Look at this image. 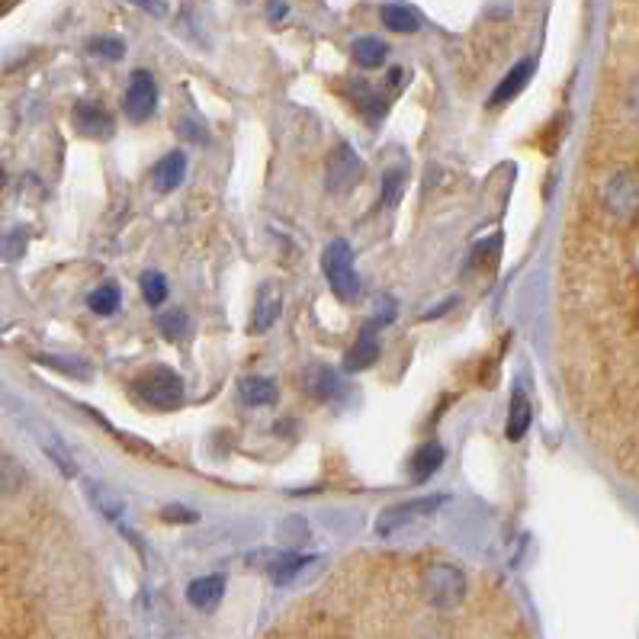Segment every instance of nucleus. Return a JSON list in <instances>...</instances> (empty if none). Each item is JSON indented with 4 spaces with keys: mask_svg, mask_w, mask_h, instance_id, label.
<instances>
[{
    "mask_svg": "<svg viewBox=\"0 0 639 639\" xmlns=\"http://www.w3.org/2000/svg\"><path fill=\"white\" fill-rule=\"evenodd\" d=\"M135 395H139L142 402H148L151 408H164V412H174V408L184 405L187 399V389H184V379H180L174 370L158 367L145 376H139L132 383Z\"/></svg>",
    "mask_w": 639,
    "mask_h": 639,
    "instance_id": "f257e3e1",
    "label": "nucleus"
},
{
    "mask_svg": "<svg viewBox=\"0 0 639 639\" xmlns=\"http://www.w3.org/2000/svg\"><path fill=\"white\" fill-rule=\"evenodd\" d=\"M322 270H325V277L334 289V296L344 299V302L360 299L363 286H360V277L354 270V254H351V245H347V241H331L322 254Z\"/></svg>",
    "mask_w": 639,
    "mask_h": 639,
    "instance_id": "f03ea898",
    "label": "nucleus"
},
{
    "mask_svg": "<svg viewBox=\"0 0 639 639\" xmlns=\"http://www.w3.org/2000/svg\"><path fill=\"white\" fill-rule=\"evenodd\" d=\"M424 595L440 611H453L466 601V575L456 566H431L424 575Z\"/></svg>",
    "mask_w": 639,
    "mask_h": 639,
    "instance_id": "7ed1b4c3",
    "label": "nucleus"
},
{
    "mask_svg": "<svg viewBox=\"0 0 639 639\" xmlns=\"http://www.w3.org/2000/svg\"><path fill=\"white\" fill-rule=\"evenodd\" d=\"M444 501H447V495H431V498H418V501H402V505H392V508H386L383 514H379L376 530L383 537H389L402 524H412V521H418V517H431L440 505H444Z\"/></svg>",
    "mask_w": 639,
    "mask_h": 639,
    "instance_id": "20e7f679",
    "label": "nucleus"
},
{
    "mask_svg": "<svg viewBox=\"0 0 639 639\" xmlns=\"http://www.w3.org/2000/svg\"><path fill=\"white\" fill-rule=\"evenodd\" d=\"M158 106V84L151 78V71H135L129 90H126V113L132 123H145Z\"/></svg>",
    "mask_w": 639,
    "mask_h": 639,
    "instance_id": "39448f33",
    "label": "nucleus"
},
{
    "mask_svg": "<svg viewBox=\"0 0 639 639\" xmlns=\"http://www.w3.org/2000/svg\"><path fill=\"white\" fill-rule=\"evenodd\" d=\"M71 119H74V126H78V132L90 135V139H110L116 132V119L97 103H78Z\"/></svg>",
    "mask_w": 639,
    "mask_h": 639,
    "instance_id": "423d86ee",
    "label": "nucleus"
},
{
    "mask_svg": "<svg viewBox=\"0 0 639 639\" xmlns=\"http://www.w3.org/2000/svg\"><path fill=\"white\" fill-rule=\"evenodd\" d=\"M357 177H360V158L347 145H341L331 155V164H328V187L347 190V187L357 184Z\"/></svg>",
    "mask_w": 639,
    "mask_h": 639,
    "instance_id": "0eeeda50",
    "label": "nucleus"
},
{
    "mask_svg": "<svg viewBox=\"0 0 639 639\" xmlns=\"http://www.w3.org/2000/svg\"><path fill=\"white\" fill-rule=\"evenodd\" d=\"M376 360H379V338H376V328H367V331H360L357 344L344 354V370L360 373V370L373 367Z\"/></svg>",
    "mask_w": 639,
    "mask_h": 639,
    "instance_id": "6e6552de",
    "label": "nucleus"
},
{
    "mask_svg": "<svg viewBox=\"0 0 639 639\" xmlns=\"http://www.w3.org/2000/svg\"><path fill=\"white\" fill-rule=\"evenodd\" d=\"M225 595V578L222 575H203L196 578V582H190L187 588V598L193 607H200V611H212Z\"/></svg>",
    "mask_w": 639,
    "mask_h": 639,
    "instance_id": "1a4fd4ad",
    "label": "nucleus"
},
{
    "mask_svg": "<svg viewBox=\"0 0 639 639\" xmlns=\"http://www.w3.org/2000/svg\"><path fill=\"white\" fill-rule=\"evenodd\" d=\"M534 58H527V62H521V65H514L511 71H508V78L501 81L498 87H495V94H492V106H501V103H508V100H514L517 94H521V90L527 87V81L534 78Z\"/></svg>",
    "mask_w": 639,
    "mask_h": 639,
    "instance_id": "9d476101",
    "label": "nucleus"
},
{
    "mask_svg": "<svg viewBox=\"0 0 639 639\" xmlns=\"http://www.w3.org/2000/svg\"><path fill=\"white\" fill-rule=\"evenodd\" d=\"M184 177H187V158H184V151H171V155L161 158L158 167H155V187H158L161 193L177 190L180 184H184Z\"/></svg>",
    "mask_w": 639,
    "mask_h": 639,
    "instance_id": "9b49d317",
    "label": "nucleus"
},
{
    "mask_svg": "<svg viewBox=\"0 0 639 639\" xmlns=\"http://www.w3.org/2000/svg\"><path fill=\"white\" fill-rule=\"evenodd\" d=\"M447 460V450L437 444V440H431V444H424L418 453H415V460H412V479L415 482H428L440 466H444Z\"/></svg>",
    "mask_w": 639,
    "mask_h": 639,
    "instance_id": "f8f14e48",
    "label": "nucleus"
},
{
    "mask_svg": "<svg viewBox=\"0 0 639 639\" xmlns=\"http://www.w3.org/2000/svg\"><path fill=\"white\" fill-rule=\"evenodd\" d=\"M379 20H383L386 29H392V33H415V29H421L418 10H412L408 4H386L379 10Z\"/></svg>",
    "mask_w": 639,
    "mask_h": 639,
    "instance_id": "ddd939ff",
    "label": "nucleus"
},
{
    "mask_svg": "<svg viewBox=\"0 0 639 639\" xmlns=\"http://www.w3.org/2000/svg\"><path fill=\"white\" fill-rule=\"evenodd\" d=\"M241 399H245L248 405H254V408H261V405L277 402L280 392H277V383H273V379L248 376V379H241Z\"/></svg>",
    "mask_w": 639,
    "mask_h": 639,
    "instance_id": "4468645a",
    "label": "nucleus"
},
{
    "mask_svg": "<svg viewBox=\"0 0 639 639\" xmlns=\"http://www.w3.org/2000/svg\"><path fill=\"white\" fill-rule=\"evenodd\" d=\"M351 55H354V62L363 65V68H383L386 58H389V45L376 36H363V39L354 42Z\"/></svg>",
    "mask_w": 639,
    "mask_h": 639,
    "instance_id": "2eb2a0df",
    "label": "nucleus"
},
{
    "mask_svg": "<svg viewBox=\"0 0 639 639\" xmlns=\"http://www.w3.org/2000/svg\"><path fill=\"white\" fill-rule=\"evenodd\" d=\"M607 203H611L614 212L633 216V212H636V184H633V177H617L614 184L607 187Z\"/></svg>",
    "mask_w": 639,
    "mask_h": 639,
    "instance_id": "dca6fc26",
    "label": "nucleus"
},
{
    "mask_svg": "<svg viewBox=\"0 0 639 639\" xmlns=\"http://www.w3.org/2000/svg\"><path fill=\"white\" fill-rule=\"evenodd\" d=\"M530 402H527V395L524 392H514V399H511V415H508V440H521L530 428Z\"/></svg>",
    "mask_w": 639,
    "mask_h": 639,
    "instance_id": "f3484780",
    "label": "nucleus"
},
{
    "mask_svg": "<svg viewBox=\"0 0 639 639\" xmlns=\"http://www.w3.org/2000/svg\"><path fill=\"white\" fill-rule=\"evenodd\" d=\"M280 293L277 286H267L261 293V302H257V315H254V331H267L273 322L280 318Z\"/></svg>",
    "mask_w": 639,
    "mask_h": 639,
    "instance_id": "a211bd4d",
    "label": "nucleus"
},
{
    "mask_svg": "<svg viewBox=\"0 0 639 639\" xmlns=\"http://www.w3.org/2000/svg\"><path fill=\"white\" fill-rule=\"evenodd\" d=\"M306 566H312V559L286 553L270 566V575H273V582H277V585H286V582H293V578L299 575V569H306Z\"/></svg>",
    "mask_w": 639,
    "mask_h": 639,
    "instance_id": "6ab92c4d",
    "label": "nucleus"
},
{
    "mask_svg": "<svg viewBox=\"0 0 639 639\" xmlns=\"http://www.w3.org/2000/svg\"><path fill=\"white\" fill-rule=\"evenodd\" d=\"M158 328H161V334H164L167 341H180V338L187 334V328H190V318H187L184 309L161 312V315H158Z\"/></svg>",
    "mask_w": 639,
    "mask_h": 639,
    "instance_id": "aec40b11",
    "label": "nucleus"
},
{
    "mask_svg": "<svg viewBox=\"0 0 639 639\" xmlns=\"http://www.w3.org/2000/svg\"><path fill=\"white\" fill-rule=\"evenodd\" d=\"M139 286H142V296H145L148 306H155V309H158L161 302L167 299V280H164V273H158V270L142 273Z\"/></svg>",
    "mask_w": 639,
    "mask_h": 639,
    "instance_id": "412c9836",
    "label": "nucleus"
},
{
    "mask_svg": "<svg viewBox=\"0 0 639 639\" xmlns=\"http://www.w3.org/2000/svg\"><path fill=\"white\" fill-rule=\"evenodd\" d=\"M119 302H123V293H119L116 286H100V289L90 293L87 306L94 309L97 315H113L119 309Z\"/></svg>",
    "mask_w": 639,
    "mask_h": 639,
    "instance_id": "4be33fe9",
    "label": "nucleus"
},
{
    "mask_svg": "<svg viewBox=\"0 0 639 639\" xmlns=\"http://www.w3.org/2000/svg\"><path fill=\"white\" fill-rule=\"evenodd\" d=\"M87 52L100 55V58H110V62H119V58L126 55V42L116 39V36H97V39L87 42Z\"/></svg>",
    "mask_w": 639,
    "mask_h": 639,
    "instance_id": "5701e85b",
    "label": "nucleus"
},
{
    "mask_svg": "<svg viewBox=\"0 0 639 639\" xmlns=\"http://www.w3.org/2000/svg\"><path fill=\"white\" fill-rule=\"evenodd\" d=\"M312 389H315L318 395H328V399H334V395L341 392V379L334 376L331 370H318V373H315V383H312Z\"/></svg>",
    "mask_w": 639,
    "mask_h": 639,
    "instance_id": "b1692460",
    "label": "nucleus"
},
{
    "mask_svg": "<svg viewBox=\"0 0 639 639\" xmlns=\"http://www.w3.org/2000/svg\"><path fill=\"white\" fill-rule=\"evenodd\" d=\"M389 322H395V299H389V296H379V306H376V315H373L370 328L389 325Z\"/></svg>",
    "mask_w": 639,
    "mask_h": 639,
    "instance_id": "393cba45",
    "label": "nucleus"
},
{
    "mask_svg": "<svg viewBox=\"0 0 639 639\" xmlns=\"http://www.w3.org/2000/svg\"><path fill=\"white\" fill-rule=\"evenodd\" d=\"M129 4L142 7L151 17H167V0H129Z\"/></svg>",
    "mask_w": 639,
    "mask_h": 639,
    "instance_id": "a878e982",
    "label": "nucleus"
},
{
    "mask_svg": "<svg viewBox=\"0 0 639 639\" xmlns=\"http://www.w3.org/2000/svg\"><path fill=\"white\" fill-rule=\"evenodd\" d=\"M164 517H167V521H174V524H180V521H184V524H193L200 514L190 511V508H164Z\"/></svg>",
    "mask_w": 639,
    "mask_h": 639,
    "instance_id": "bb28decb",
    "label": "nucleus"
},
{
    "mask_svg": "<svg viewBox=\"0 0 639 639\" xmlns=\"http://www.w3.org/2000/svg\"><path fill=\"white\" fill-rule=\"evenodd\" d=\"M267 13H270L273 23H280V20L286 17V13H289V7L283 4V0H270V10H267Z\"/></svg>",
    "mask_w": 639,
    "mask_h": 639,
    "instance_id": "cd10ccee",
    "label": "nucleus"
},
{
    "mask_svg": "<svg viewBox=\"0 0 639 639\" xmlns=\"http://www.w3.org/2000/svg\"><path fill=\"white\" fill-rule=\"evenodd\" d=\"M4 184H7V174H4V167H0V190H4Z\"/></svg>",
    "mask_w": 639,
    "mask_h": 639,
    "instance_id": "c85d7f7f",
    "label": "nucleus"
}]
</instances>
